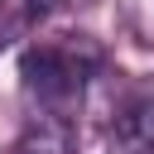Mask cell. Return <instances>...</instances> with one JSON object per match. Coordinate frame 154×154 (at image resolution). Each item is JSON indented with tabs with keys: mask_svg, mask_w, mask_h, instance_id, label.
Segmentation results:
<instances>
[{
	"mask_svg": "<svg viewBox=\"0 0 154 154\" xmlns=\"http://www.w3.org/2000/svg\"><path fill=\"white\" fill-rule=\"evenodd\" d=\"M53 5H91V0H29V10H53Z\"/></svg>",
	"mask_w": 154,
	"mask_h": 154,
	"instance_id": "4",
	"label": "cell"
},
{
	"mask_svg": "<svg viewBox=\"0 0 154 154\" xmlns=\"http://www.w3.org/2000/svg\"><path fill=\"white\" fill-rule=\"evenodd\" d=\"M0 5H5V0H0Z\"/></svg>",
	"mask_w": 154,
	"mask_h": 154,
	"instance_id": "5",
	"label": "cell"
},
{
	"mask_svg": "<svg viewBox=\"0 0 154 154\" xmlns=\"http://www.w3.org/2000/svg\"><path fill=\"white\" fill-rule=\"evenodd\" d=\"M101 63V48L91 38H77V43H43V48H29L19 72H24V87L53 111V116H67V106L82 96V82L87 72Z\"/></svg>",
	"mask_w": 154,
	"mask_h": 154,
	"instance_id": "1",
	"label": "cell"
},
{
	"mask_svg": "<svg viewBox=\"0 0 154 154\" xmlns=\"http://www.w3.org/2000/svg\"><path fill=\"white\" fill-rule=\"evenodd\" d=\"M111 144H116V154H154V96H140L135 106L120 111Z\"/></svg>",
	"mask_w": 154,
	"mask_h": 154,
	"instance_id": "3",
	"label": "cell"
},
{
	"mask_svg": "<svg viewBox=\"0 0 154 154\" xmlns=\"http://www.w3.org/2000/svg\"><path fill=\"white\" fill-rule=\"evenodd\" d=\"M10 154H72V120L67 116H53V111L34 116L24 125V135L14 140Z\"/></svg>",
	"mask_w": 154,
	"mask_h": 154,
	"instance_id": "2",
	"label": "cell"
}]
</instances>
